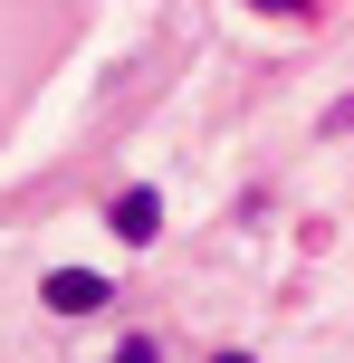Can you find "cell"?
<instances>
[{"instance_id":"7a4b0ae2","label":"cell","mask_w":354,"mask_h":363,"mask_svg":"<svg viewBox=\"0 0 354 363\" xmlns=\"http://www.w3.org/2000/svg\"><path fill=\"white\" fill-rule=\"evenodd\" d=\"M106 220H115V239H134V249H144V239L163 230V201H153V191H115Z\"/></svg>"},{"instance_id":"6da1fadb","label":"cell","mask_w":354,"mask_h":363,"mask_svg":"<svg viewBox=\"0 0 354 363\" xmlns=\"http://www.w3.org/2000/svg\"><path fill=\"white\" fill-rule=\"evenodd\" d=\"M48 306L57 315H96V306H106V277H96V268H57L48 277Z\"/></svg>"},{"instance_id":"277c9868","label":"cell","mask_w":354,"mask_h":363,"mask_svg":"<svg viewBox=\"0 0 354 363\" xmlns=\"http://www.w3.org/2000/svg\"><path fill=\"white\" fill-rule=\"evenodd\" d=\"M211 363H249V354H211Z\"/></svg>"},{"instance_id":"3957f363","label":"cell","mask_w":354,"mask_h":363,"mask_svg":"<svg viewBox=\"0 0 354 363\" xmlns=\"http://www.w3.org/2000/svg\"><path fill=\"white\" fill-rule=\"evenodd\" d=\"M115 363H163V354H153V345H115Z\"/></svg>"}]
</instances>
